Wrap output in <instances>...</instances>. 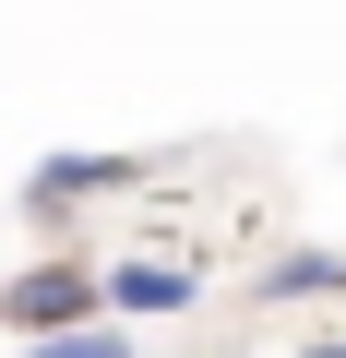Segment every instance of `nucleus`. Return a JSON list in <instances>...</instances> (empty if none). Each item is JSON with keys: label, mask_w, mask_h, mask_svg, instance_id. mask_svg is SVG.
Returning a JSON list of instances; mask_svg holds the SVG:
<instances>
[{"label": "nucleus", "mask_w": 346, "mask_h": 358, "mask_svg": "<svg viewBox=\"0 0 346 358\" xmlns=\"http://www.w3.org/2000/svg\"><path fill=\"white\" fill-rule=\"evenodd\" d=\"M24 358H143V346H131L120 322H72V334H36Z\"/></svg>", "instance_id": "39448f33"}, {"label": "nucleus", "mask_w": 346, "mask_h": 358, "mask_svg": "<svg viewBox=\"0 0 346 358\" xmlns=\"http://www.w3.org/2000/svg\"><path fill=\"white\" fill-rule=\"evenodd\" d=\"M192 287H203L192 263H108V275H96V299H108L120 322H155V310H192Z\"/></svg>", "instance_id": "7ed1b4c3"}, {"label": "nucleus", "mask_w": 346, "mask_h": 358, "mask_svg": "<svg viewBox=\"0 0 346 358\" xmlns=\"http://www.w3.org/2000/svg\"><path fill=\"white\" fill-rule=\"evenodd\" d=\"M310 358H346V346H310Z\"/></svg>", "instance_id": "423d86ee"}, {"label": "nucleus", "mask_w": 346, "mask_h": 358, "mask_svg": "<svg viewBox=\"0 0 346 358\" xmlns=\"http://www.w3.org/2000/svg\"><path fill=\"white\" fill-rule=\"evenodd\" d=\"M346 287V251H287V263H263V299L287 310V299H334Z\"/></svg>", "instance_id": "20e7f679"}, {"label": "nucleus", "mask_w": 346, "mask_h": 358, "mask_svg": "<svg viewBox=\"0 0 346 358\" xmlns=\"http://www.w3.org/2000/svg\"><path fill=\"white\" fill-rule=\"evenodd\" d=\"M131 179H143V155H36L24 203H36V215H72V203H96V192H131Z\"/></svg>", "instance_id": "f03ea898"}, {"label": "nucleus", "mask_w": 346, "mask_h": 358, "mask_svg": "<svg viewBox=\"0 0 346 358\" xmlns=\"http://www.w3.org/2000/svg\"><path fill=\"white\" fill-rule=\"evenodd\" d=\"M84 310H96V275H84V263H36V275L0 287V322H13L24 346H36V334H72Z\"/></svg>", "instance_id": "f257e3e1"}]
</instances>
